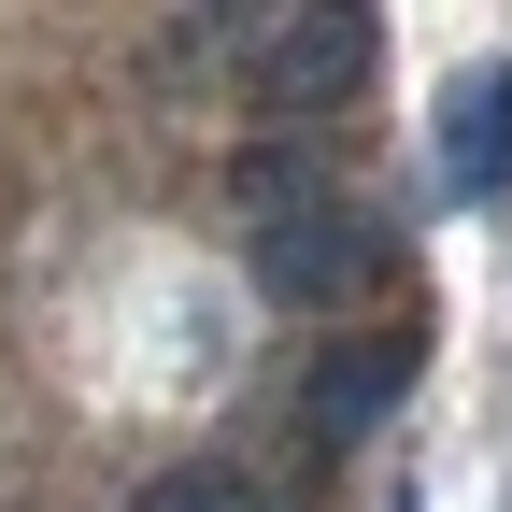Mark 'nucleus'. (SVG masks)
I'll list each match as a JSON object with an SVG mask.
<instances>
[{
    "label": "nucleus",
    "instance_id": "nucleus-5",
    "mask_svg": "<svg viewBox=\"0 0 512 512\" xmlns=\"http://www.w3.org/2000/svg\"><path fill=\"white\" fill-rule=\"evenodd\" d=\"M228 185H242V228H256V214H299V200H328V157H313V143H256Z\"/></svg>",
    "mask_w": 512,
    "mask_h": 512
},
{
    "label": "nucleus",
    "instance_id": "nucleus-3",
    "mask_svg": "<svg viewBox=\"0 0 512 512\" xmlns=\"http://www.w3.org/2000/svg\"><path fill=\"white\" fill-rule=\"evenodd\" d=\"M498 171H512V57H470V72L441 86V185L484 200Z\"/></svg>",
    "mask_w": 512,
    "mask_h": 512
},
{
    "label": "nucleus",
    "instance_id": "nucleus-1",
    "mask_svg": "<svg viewBox=\"0 0 512 512\" xmlns=\"http://www.w3.org/2000/svg\"><path fill=\"white\" fill-rule=\"evenodd\" d=\"M370 57H384V15H356V0H299V15L256 29V100L271 114H342L370 86Z\"/></svg>",
    "mask_w": 512,
    "mask_h": 512
},
{
    "label": "nucleus",
    "instance_id": "nucleus-2",
    "mask_svg": "<svg viewBox=\"0 0 512 512\" xmlns=\"http://www.w3.org/2000/svg\"><path fill=\"white\" fill-rule=\"evenodd\" d=\"M384 271V228L342 200H299V214H256V299H285V313H328V299H356Z\"/></svg>",
    "mask_w": 512,
    "mask_h": 512
},
{
    "label": "nucleus",
    "instance_id": "nucleus-4",
    "mask_svg": "<svg viewBox=\"0 0 512 512\" xmlns=\"http://www.w3.org/2000/svg\"><path fill=\"white\" fill-rule=\"evenodd\" d=\"M399 384H413L399 342H342L328 370H313V441H370L384 413H399Z\"/></svg>",
    "mask_w": 512,
    "mask_h": 512
},
{
    "label": "nucleus",
    "instance_id": "nucleus-6",
    "mask_svg": "<svg viewBox=\"0 0 512 512\" xmlns=\"http://www.w3.org/2000/svg\"><path fill=\"white\" fill-rule=\"evenodd\" d=\"M143 512H256V484H228V470H171Z\"/></svg>",
    "mask_w": 512,
    "mask_h": 512
}]
</instances>
